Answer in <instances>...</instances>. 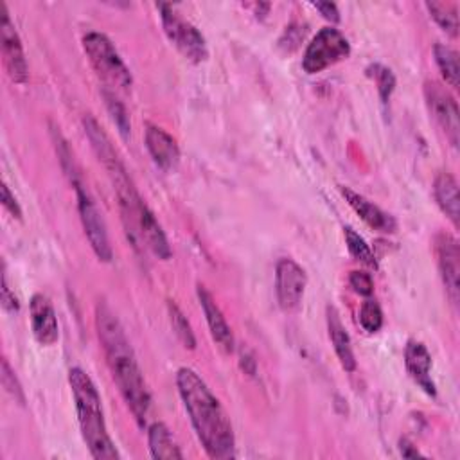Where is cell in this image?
<instances>
[{"mask_svg": "<svg viewBox=\"0 0 460 460\" xmlns=\"http://www.w3.org/2000/svg\"><path fill=\"white\" fill-rule=\"evenodd\" d=\"M349 284H350V288H352L358 295H361V296H370L372 291H374L372 277H370L368 273H365V271H359V270L350 271V275H349Z\"/></svg>", "mask_w": 460, "mask_h": 460, "instance_id": "28", "label": "cell"}, {"mask_svg": "<svg viewBox=\"0 0 460 460\" xmlns=\"http://www.w3.org/2000/svg\"><path fill=\"white\" fill-rule=\"evenodd\" d=\"M345 243H347V248H349V253L359 261L361 264L368 266V268H374L377 270V261H376V255L374 252L370 250V246L367 244V241L352 228H345Z\"/></svg>", "mask_w": 460, "mask_h": 460, "instance_id": "22", "label": "cell"}, {"mask_svg": "<svg viewBox=\"0 0 460 460\" xmlns=\"http://www.w3.org/2000/svg\"><path fill=\"white\" fill-rule=\"evenodd\" d=\"M433 56H435V63H437L444 81L451 88H458V75H460L458 54L451 47H447L444 43H435Z\"/></svg>", "mask_w": 460, "mask_h": 460, "instance_id": "20", "label": "cell"}, {"mask_svg": "<svg viewBox=\"0 0 460 460\" xmlns=\"http://www.w3.org/2000/svg\"><path fill=\"white\" fill-rule=\"evenodd\" d=\"M359 323L367 332H377L383 325V311L376 300H365L359 309Z\"/></svg>", "mask_w": 460, "mask_h": 460, "instance_id": "24", "label": "cell"}, {"mask_svg": "<svg viewBox=\"0 0 460 460\" xmlns=\"http://www.w3.org/2000/svg\"><path fill=\"white\" fill-rule=\"evenodd\" d=\"M401 455L406 458H413V456H420V453L413 447L411 442H408L406 438L401 440Z\"/></svg>", "mask_w": 460, "mask_h": 460, "instance_id": "32", "label": "cell"}, {"mask_svg": "<svg viewBox=\"0 0 460 460\" xmlns=\"http://www.w3.org/2000/svg\"><path fill=\"white\" fill-rule=\"evenodd\" d=\"M68 176H70V181H72V185L75 189V194H77V208H79L81 225L84 228V235H86L93 253L99 257V261L110 262L111 257H113V252H111V246H110L108 228H106L104 217L99 212L92 194L88 192V189L81 181L77 169L72 171Z\"/></svg>", "mask_w": 460, "mask_h": 460, "instance_id": "5", "label": "cell"}, {"mask_svg": "<svg viewBox=\"0 0 460 460\" xmlns=\"http://www.w3.org/2000/svg\"><path fill=\"white\" fill-rule=\"evenodd\" d=\"M307 286L305 271L293 259H280L275 268L277 302L284 311H295L302 304Z\"/></svg>", "mask_w": 460, "mask_h": 460, "instance_id": "10", "label": "cell"}, {"mask_svg": "<svg viewBox=\"0 0 460 460\" xmlns=\"http://www.w3.org/2000/svg\"><path fill=\"white\" fill-rule=\"evenodd\" d=\"M104 99H106V104H108V110L115 120V124L119 126L120 133L126 137L128 131H129V120H128V115H126V110L124 106L115 99L113 93L110 92H104Z\"/></svg>", "mask_w": 460, "mask_h": 460, "instance_id": "26", "label": "cell"}, {"mask_svg": "<svg viewBox=\"0 0 460 460\" xmlns=\"http://www.w3.org/2000/svg\"><path fill=\"white\" fill-rule=\"evenodd\" d=\"M372 75L376 77V84H377V92H379L381 101L388 102V99L394 92V86H395V77H394L392 70L386 68V66H381V65H374L372 66Z\"/></svg>", "mask_w": 460, "mask_h": 460, "instance_id": "25", "label": "cell"}, {"mask_svg": "<svg viewBox=\"0 0 460 460\" xmlns=\"http://www.w3.org/2000/svg\"><path fill=\"white\" fill-rule=\"evenodd\" d=\"M84 54L97 75L113 90L128 92L131 88V74L119 56L113 43L101 32H86L83 36Z\"/></svg>", "mask_w": 460, "mask_h": 460, "instance_id": "4", "label": "cell"}, {"mask_svg": "<svg viewBox=\"0 0 460 460\" xmlns=\"http://www.w3.org/2000/svg\"><path fill=\"white\" fill-rule=\"evenodd\" d=\"M2 385H4V388H5L20 404H23L25 397H23L22 386H20V383H18V379H16L14 372L11 370V367H9V363H7L5 358L2 359Z\"/></svg>", "mask_w": 460, "mask_h": 460, "instance_id": "27", "label": "cell"}, {"mask_svg": "<svg viewBox=\"0 0 460 460\" xmlns=\"http://www.w3.org/2000/svg\"><path fill=\"white\" fill-rule=\"evenodd\" d=\"M146 147L153 162L164 171H172L180 162V147L176 140L155 124H147L146 128Z\"/></svg>", "mask_w": 460, "mask_h": 460, "instance_id": "14", "label": "cell"}, {"mask_svg": "<svg viewBox=\"0 0 460 460\" xmlns=\"http://www.w3.org/2000/svg\"><path fill=\"white\" fill-rule=\"evenodd\" d=\"M313 7H314L316 11H320L325 20H329V22H332V23H338V22H340V11H338L336 4H332V2H314Z\"/></svg>", "mask_w": 460, "mask_h": 460, "instance_id": "31", "label": "cell"}, {"mask_svg": "<svg viewBox=\"0 0 460 460\" xmlns=\"http://www.w3.org/2000/svg\"><path fill=\"white\" fill-rule=\"evenodd\" d=\"M424 99L428 111L435 124L444 131L446 138L453 147L458 146L460 120H458V106L455 97L437 81L424 83Z\"/></svg>", "mask_w": 460, "mask_h": 460, "instance_id": "8", "label": "cell"}, {"mask_svg": "<svg viewBox=\"0 0 460 460\" xmlns=\"http://www.w3.org/2000/svg\"><path fill=\"white\" fill-rule=\"evenodd\" d=\"M147 442H149V451L153 458L158 460H174L181 458V451L172 438L169 428L164 422H153L147 428Z\"/></svg>", "mask_w": 460, "mask_h": 460, "instance_id": "19", "label": "cell"}, {"mask_svg": "<svg viewBox=\"0 0 460 460\" xmlns=\"http://www.w3.org/2000/svg\"><path fill=\"white\" fill-rule=\"evenodd\" d=\"M341 194L345 198V201L350 205V208L374 230L383 232V234H392L395 232V219L386 214L383 208H379L377 205H374L370 199H367L365 196H361L359 192L349 189V187H341Z\"/></svg>", "mask_w": 460, "mask_h": 460, "instance_id": "15", "label": "cell"}, {"mask_svg": "<svg viewBox=\"0 0 460 460\" xmlns=\"http://www.w3.org/2000/svg\"><path fill=\"white\" fill-rule=\"evenodd\" d=\"M433 194L440 207V210L451 219L455 226H458L460 219V201H458V183L449 172L437 174L433 181Z\"/></svg>", "mask_w": 460, "mask_h": 460, "instance_id": "18", "label": "cell"}, {"mask_svg": "<svg viewBox=\"0 0 460 460\" xmlns=\"http://www.w3.org/2000/svg\"><path fill=\"white\" fill-rule=\"evenodd\" d=\"M325 318H327V331H329V338L334 347V352H336L341 367L347 372H352L356 368V359H354V352L350 347V338H349V332H347L345 325L341 323L340 313L336 311L334 305H327Z\"/></svg>", "mask_w": 460, "mask_h": 460, "instance_id": "17", "label": "cell"}, {"mask_svg": "<svg viewBox=\"0 0 460 460\" xmlns=\"http://www.w3.org/2000/svg\"><path fill=\"white\" fill-rule=\"evenodd\" d=\"M95 327L111 377L138 426H144L151 406V395L124 327L106 302H99L95 307Z\"/></svg>", "mask_w": 460, "mask_h": 460, "instance_id": "1", "label": "cell"}, {"mask_svg": "<svg viewBox=\"0 0 460 460\" xmlns=\"http://www.w3.org/2000/svg\"><path fill=\"white\" fill-rule=\"evenodd\" d=\"M2 205L9 210V214H11L13 217L22 219V208H20L16 198L13 196V192L9 190V185H7L5 181L2 183Z\"/></svg>", "mask_w": 460, "mask_h": 460, "instance_id": "30", "label": "cell"}, {"mask_svg": "<svg viewBox=\"0 0 460 460\" xmlns=\"http://www.w3.org/2000/svg\"><path fill=\"white\" fill-rule=\"evenodd\" d=\"M404 365L406 370L410 374V377L428 394V395H435L437 388L435 383L431 379V356L426 349V345L422 341L417 340H410L406 343L404 349Z\"/></svg>", "mask_w": 460, "mask_h": 460, "instance_id": "16", "label": "cell"}, {"mask_svg": "<svg viewBox=\"0 0 460 460\" xmlns=\"http://www.w3.org/2000/svg\"><path fill=\"white\" fill-rule=\"evenodd\" d=\"M169 307V320H171V327L174 331V334L178 336V340L183 343V347H189V349H194L196 347V338H194V332H192V327L190 323L187 322V318L183 316L181 309L169 300L167 304Z\"/></svg>", "mask_w": 460, "mask_h": 460, "instance_id": "23", "label": "cell"}, {"mask_svg": "<svg viewBox=\"0 0 460 460\" xmlns=\"http://www.w3.org/2000/svg\"><path fill=\"white\" fill-rule=\"evenodd\" d=\"M68 385L74 395L81 435L90 455L95 460H117L119 451L110 438L101 406V395L92 377L83 368L74 367L68 372Z\"/></svg>", "mask_w": 460, "mask_h": 460, "instance_id": "3", "label": "cell"}, {"mask_svg": "<svg viewBox=\"0 0 460 460\" xmlns=\"http://www.w3.org/2000/svg\"><path fill=\"white\" fill-rule=\"evenodd\" d=\"M31 329L38 343L50 347L59 338V325L56 318V311L49 296L36 293L31 298Z\"/></svg>", "mask_w": 460, "mask_h": 460, "instance_id": "12", "label": "cell"}, {"mask_svg": "<svg viewBox=\"0 0 460 460\" xmlns=\"http://www.w3.org/2000/svg\"><path fill=\"white\" fill-rule=\"evenodd\" d=\"M176 386L205 453L217 460L234 458L235 435L230 417L201 376L189 367H181L176 372Z\"/></svg>", "mask_w": 460, "mask_h": 460, "instance_id": "2", "label": "cell"}, {"mask_svg": "<svg viewBox=\"0 0 460 460\" xmlns=\"http://www.w3.org/2000/svg\"><path fill=\"white\" fill-rule=\"evenodd\" d=\"M349 40L338 29L323 27L305 47V52L302 56V68L307 74H318L331 65L349 58Z\"/></svg>", "mask_w": 460, "mask_h": 460, "instance_id": "7", "label": "cell"}, {"mask_svg": "<svg viewBox=\"0 0 460 460\" xmlns=\"http://www.w3.org/2000/svg\"><path fill=\"white\" fill-rule=\"evenodd\" d=\"M198 300H199V305L203 309V314L207 318V323H208V329H210V336L212 340L217 343V347L223 350V352H232L234 350V334H232V329L230 325L226 323L219 305L216 304L214 296L210 295V291L198 284Z\"/></svg>", "mask_w": 460, "mask_h": 460, "instance_id": "13", "label": "cell"}, {"mask_svg": "<svg viewBox=\"0 0 460 460\" xmlns=\"http://www.w3.org/2000/svg\"><path fill=\"white\" fill-rule=\"evenodd\" d=\"M160 20L165 36L169 41L189 59L194 63H201L207 58V43L201 32L185 18H181L172 5L158 4Z\"/></svg>", "mask_w": 460, "mask_h": 460, "instance_id": "6", "label": "cell"}, {"mask_svg": "<svg viewBox=\"0 0 460 460\" xmlns=\"http://www.w3.org/2000/svg\"><path fill=\"white\" fill-rule=\"evenodd\" d=\"M426 9L429 11V16L440 25L442 31H446L453 38L458 34L456 5L444 2H426Z\"/></svg>", "mask_w": 460, "mask_h": 460, "instance_id": "21", "label": "cell"}, {"mask_svg": "<svg viewBox=\"0 0 460 460\" xmlns=\"http://www.w3.org/2000/svg\"><path fill=\"white\" fill-rule=\"evenodd\" d=\"M0 300H2V307L7 313H16L18 311V300H16L14 293H11V289H9L5 271L2 273V295H0Z\"/></svg>", "mask_w": 460, "mask_h": 460, "instance_id": "29", "label": "cell"}, {"mask_svg": "<svg viewBox=\"0 0 460 460\" xmlns=\"http://www.w3.org/2000/svg\"><path fill=\"white\" fill-rule=\"evenodd\" d=\"M435 253L442 282L451 302L458 304V275H460V250L453 235L440 232L435 235Z\"/></svg>", "mask_w": 460, "mask_h": 460, "instance_id": "11", "label": "cell"}, {"mask_svg": "<svg viewBox=\"0 0 460 460\" xmlns=\"http://www.w3.org/2000/svg\"><path fill=\"white\" fill-rule=\"evenodd\" d=\"M0 45H2V59L4 66L7 70V75L14 83H25L29 75L27 59L23 54V47L20 41V36L14 29V23L9 18L7 7L4 2H0Z\"/></svg>", "mask_w": 460, "mask_h": 460, "instance_id": "9", "label": "cell"}]
</instances>
